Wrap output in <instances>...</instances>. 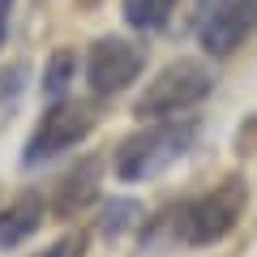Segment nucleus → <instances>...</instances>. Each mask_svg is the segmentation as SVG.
I'll use <instances>...</instances> for the list:
<instances>
[{
	"label": "nucleus",
	"mask_w": 257,
	"mask_h": 257,
	"mask_svg": "<svg viewBox=\"0 0 257 257\" xmlns=\"http://www.w3.org/2000/svg\"><path fill=\"white\" fill-rule=\"evenodd\" d=\"M176 0H124V22L133 30H163Z\"/></svg>",
	"instance_id": "1a4fd4ad"
},
{
	"label": "nucleus",
	"mask_w": 257,
	"mask_h": 257,
	"mask_svg": "<svg viewBox=\"0 0 257 257\" xmlns=\"http://www.w3.org/2000/svg\"><path fill=\"white\" fill-rule=\"evenodd\" d=\"M69 82H73V52H56L52 64H47V77H43V94H47L52 103L64 99Z\"/></svg>",
	"instance_id": "9d476101"
},
{
	"label": "nucleus",
	"mask_w": 257,
	"mask_h": 257,
	"mask_svg": "<svg viewBox=\"0 0 257 257\" xmlns=\"http://www.w3.org/2000/svg\"><path fill=\"white\" fill-rule=\"evenodd\" d=\"M22 82H26V64H13V69H0V116L9 107H18Z\"/></svg>",
	"instance_id": "9b49d317"
},
{
	"label": "nucleus",
	"mask_w": 257,
	"mask_h": 257,
	"mask_svg": "<svg viewBox=\"0 0 257 257\" xmlns=\"http://www.w3.org/2000/svg\"><path fill=\"white\" fill-rule=\"evenodd\" d=\"M197 142V124L193 120H159L155 128H142L133 138L120 142L116 150V176L120 180H150L163 167H172L180 155H189Z\"/></svg>",
	"instance_id": "f03ea898"
},
{
	"label": "nucleus",
	"mask_w": 257,
	"mask_h": 257,
	"mask_svg": "<svg viewBox=\"0 0 257 257\" xmlns=\"http://www.w3.org/2000/svg\"><path fill=\"white\" fill-rule=\"evenodd\" d=\"M138 219V206L133 202H111L107 210H103V231L107 236H116V231H124V223Z\"/></svg>",
	"instance_id": "f8f14e48"
},
{
	"label": "nucleus",
	"mask_w": 257,
	"mask_h": 257,
	"mask_svg": "<svg viewBox=\"0 0 257 257\" xmlns=\"http://www.w3.org/2000/svg\"><path fill=\"white\" fill-rule=\"evenodd\" d=\"M214 69L210 64H202V60H176V64H167L163 73L155 77V82L146 86V94L138 99V116L142 120H167V116H176V111H184V107H193V103H202L206 94L214 90Z\"/></svg>",
	"instance_id": "7ed1b4c3"
},
{
	"label": "nucleus",
	"mask_w": 257,
	"mask_h": 257,
	"mask_svg": "<svg viewBox=\"0 0 257 257\" xmlns=\"http://www.w3.org/2000/svg\"><path fill=\"white\" fill-rule=\"evenodd\" d=\"M39 257H86V231H69V236H60L52 248H43Z\"/></svg>",
	"instance_id": "ddd939ff"
},
{
	"label": "nucleus",
	"mask_w": 257,
	"mask_h": 257,
	"mask_svg": "<svg viewBox=\"0 0 257 257\" xmlns=\"http://www.w3.org/2000/svg\"><path fill=\"white\" fill-rule=\"evenodd\" d=\"M90 128H94V111L86 107V103L56 99V107L47 111L43 120H39L35 138L26 142V150H22V163L39 167V163H47V159H60L64 150H73L77 142L90 133Z\"/></svg>",
	"instance_id": "39448f33"
},
{
	"label": "nucleus",
	"mask_w": 257,
	"mask_h": 257,
	"mask_svg": "<svg viewBox=\"0 0 257 257\" xmlns=\"http://www.w3.org/2000/svg\"><path fill=\"white\" fill-rule=\"evenodd\" d=\"M9 18H13V0H0V47L9 39Z\"/></svg>",
	"instance_id": "4468645a"
},
{
	"label": "nucleus",
	"mask_w": 257,
	"mask_h": 257,
	"mask_svg": "<svg viewBox=\"0 0 257 257\" xmlns=\"http://www.w3.org/2000/svg\"><path fill=\"white\" fill-rule=\"evenodd\" d=\"M244 206H248V184L240 180V176H227V180H219L210 193L176 206V210L167 214V227H172V236L180 240V244L206 248V244H219V240L236 227L240 214H244Z\"/></svg>",
	"instance_id": "f257e3e1"
},
{
	"label": "nucleus",
	"mask_w": 257,
	"mask_h": 257,
	"mask_svg": "<svg viewBox=\"0 0 257 257\" xmlns=\"http://www.w3.org/2000/svg\"><path fill=\"white\" fill-rule=\"evenodd\" d=\"M193 26L206 56H231L257 30V0H197Z\"/></svg>",
	"instance_id": "20e7f679"
},
{
	"label": "nucleus",
	"mask_w": 257,
	"mask_h": 257,
	"mask_svg": "<svg viewBox=\"0 0 257 257\" xmlns=\"http://www.w3.org/2000/svg\"><path fill=\"white\" fill-rule=\"evenodd\" d=\"M39 223H43V197L39 193H26L13 206H5L0 210V248L22 244L30 231H39Z\"/></svg>",
	"instance_id": "0eeeda50"
},
{
	"label": "nucleus",
	"mask_w": 257,
	"mask_h": 257,
	"mask_svg": "<svg viewBox=\"0 0 257 257\" xmlns=\"http://www.w3.org/2000/svg\"><path fill=\"white\" fill-rule=\"evenodd\" d=\"M146 69V56L142 47H133L128 39H99L86 56V82H90V94L107 99V94H120L124 86H133Z\"/></svg>",
	"instance_id": "423d86ee"
},
{
	"label": "nucleus",
	"mask_w": 257,
	"mask_h": 257,
	"mask_svg": "<svg viewBox=\"0 0 257 257\" xmlns=\"http://www.w3.org/2000/svg\"><path fill=\"white\" fill-rule=\"evenodd\" d=\"M94 180H99V172H94L90 163H82L73 176H64L60 189H56V193H60V197H56V214H77L94 197Z\"/></svg>",
	"instance_id": "6e6552de"
}]
</instances>
